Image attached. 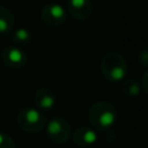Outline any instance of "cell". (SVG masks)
<instances>
[{"instance_id": "cell-3", "label": "cell", "mask_w": 148, "mask_h": 148, "mask_svg": "<svg viewBox=\"0 0 148 148\" xmlns=\"http://www.w3.org/2000/svg\"><path fill=\"white\" fill-rule=\"evenodd\" d=\"M16 121L22 131L28 133H37L46 125V117L39 109L24 108L18 111Z\"/></svg>"}, {"instance_id": "cell-10", "label": "cell", "mask_w": 148, "mask_h": 148, "mask_svg": "<svg viewBox=\"0 0 148 148\" xmlns=\"http://www.w3.org/2000/svg\"><path fill=\"white\" fill-rule=\"evenodd\" d=\"M15 24V18L10 9L0 6V34H9Z\"/></svg>"}, {"instance_id": "cell-5", "label": "cell", "mask_w": 148, "mask_h": 148, "mask_svg": "<svg viewBox=\"0 0 148 148\" xmlns=\"http://www.w3.org/2000/svg\"><path fill=\"white\" fill-rule=\"evenodd\" d=\"M42 21L49 27H59L65 23L67 15L64 7L59 3H47L40 13Z\"/></svg>"}, {"instance_id": "cell-11", "label": "cell", "mask_w": 148, "mask_h": 148, "mask_svg": "<svg viewBox=\"0 0 148 148\" xmlns=\"http://www.w3.org/2000/svg\"><path fill=\"white\" fill-rule=\"evenodd\" d=\"M12 39L17 45L28 44L31 40V32L25 28H18L12 34Z\"/></svg>"}, {"instance_id": "cell-6", "label": "cell", "mask_w": 148, "mask_h": 148, "mask_svg": "<svg viewBox=\"0 0 148 148\" xmlns=\"http://www.w3.org/2000/svg\"><path fill=\"white\" fill-rule=\"evenodd\" d=\"M1 59L6 66L12 68H21L28 61V57L25 52L17 46L5 47L1 52Z\"/></svg>"}, {"instance_id": "cell-2", "label": "cell", "mask_w": 148, "mask_h": 148, "mask_svg": "<svg viewBox=\"0 0 148 148\" xmlns=\"http://www.w3.org/2000/svg\"><path fill=\"white\" fill-rule=\"evenodd\" d=\"M128 71L127 64L123 54L118 52H108L101 60L102 75L111 82L123 81Z\"/></svg>"}, {"instance_id": "cell-7", "label": "cell", "mask_w": 148, "mask_h": 148, "mask_svg": "<svg viewBox=\"0 0 148 148\" xmlns=\"http://www.w3.org/2000/svg\"><path fill=\"white\" fill-rule=\"evenodd\" d=\"M90 0H68V12L77 21H86L92 14Z\"/></svg>"}, {"instance_id": "cell-4", "label": "cell", "mask_w": 148, "mask_h": 148, "mask_svg": "<svg viewBox=\"0 0 148 148\" xmlns=\"http://www.w3.org/2000/svg\"><path fill=\"white\" fill-rule=\"evenodd\" d=\"M46 133L49 139L54 143H65L71 138V126L68 121L61 117L52 118L46 125Z\"/></svg>"}, {"instance_id": "cell-1", "label": "cell", "mask_w": 148, "mask_h": 148, "mask_svg": "<svg viewBox=\"0 0 148 148\" xmlns=\"http://www.w3.org/2000/svg\"><path fill=\"white\" fill-rule=\"evenodd\" d=\"M88 118L94 130L109 131L117 120L116 106L106 101L95 102L88 111Z\"/></svg>"}, {"instance_id": "cell-9", "label": "cell", "mask_w": 148, "mask_h": 148, "mask_svg": "<svg viewBox=\"0 0 148 148\" xmlns=\"http://www.w3.org/2000/svg\"><path fill=\"white\" fill-rule=\"evenodd\" d=\"M34 98H35V102H36L37 106L43 111L52 110L56 105V102H57L56 94L49 88L37 89L36 92H35Z\"/></svg>"}, {"instance_id": "cell-13", "label": "cell", "mask_w": 148, "mask_h": 148, "mask_svg": "<svg viewBox=\"0 0 148 148\" xmlns=\"http://www.w3.org/2000/svg\"><path fill=\"white\" fill-rule=\"evenodd\" d=\"M0 148H15V141L10 135L0 132Z\"/></svg>"}, {"instance_id": "cell-12", "label": "cell", "mask_w": 148, "mask_h": 148, "mask_svg": "<svg viewBox=\"0 0 148 148\" xmlns=\"http://www.w3.org/2000/svg\"><path fill=\"white\" fill-rule=\"evenodd\" d=\"M121 90L126 95V96H131V97H134V96H138L141 91V88H140V84L133 80V79H130V80H126L123 86H121Z\"/></svg>"}, {"instance_id": "cell-8", "label": "cell", "mask_w": 148, "mask_h": 148, "mask_svg": "<svg viewBox=\"0 0 148 148\" xmlns=\"http://www.w3.org/2000/svg\"><path fill=\"white\" fill-rule=\"evenodd\" d=\"M97 133L94 128L88 126H80L74 131L73 141L76 146L81 148H88L96 143L97 141Z\"/></svg>"}]
</instances>
